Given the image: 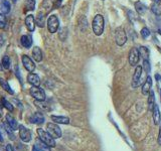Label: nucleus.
Instances as JSON below:
<instances>
[{
	"label": "nucleus",
	"mask_w": 161,
	"mask_h": 151,
	"mask_svg": "<svg viewBox=\"0 0 161 151\" xmlns=\"http://www.w3.org/2000/svg\"><path fill=\"white\" fill-rule=\"evenodd\" d=\"M5 129H6V132H7V134L9 135V137H10V139L11 140H14V135H13V133H12V129H11V127L9 126L7 123L5 124Z\"/></svg>",
	"instance_id": "72a5a7b5"
},
{
	"label": "nucleus",
	"mask_w": 161,
	"mask_h": 151,
	"mask_svg": "<svg viewBox=\"0 0 161 151\" xmlns=\"http://www.w3.org/2000/svg\"><path fill=\"white\" fill-rule=\"evenodd\" d=\"M25 8L27 11H32L35 8V0H25Z\"/></svg>",
	"instance_id": "a878e982"
},
{
	"label": "nucleus",
	"mask_w": 161,
	"mask_h": 151,
	"mask_svg": "<svg viewBox=\"0 0 161 151\" xmlns=\"http://www.w3.org/2000/svg\"><path fill=\"white\" fill-rule=\"evenodd\" d=\"M2 117V114H1V110H0V118Z\"/></svg>",
	"instance_id": "37998d69"
},
{
	"label": "nucleus",
	"mask_w": 161,
	"mask_h": 151,
	"mask_svg": "<svg viewBox=\"0 0 161 151\" xmlns=\"http://www.w3.org/2000/svg\"><path fill=\"white\" fill-rule=\"evenodd\" d=\"M0 86H1V88L4 91H6L7 93H9L10 95H13L14 92H13V90L11 89V87H10V85H9L7 82H6L4 79H1L0 78Z\"/></svg>",
	"instance_id": "5701e85b"
},
{
	"label": "nucleus",
	"mask_w": 161,
	"mask_h": 151,
	"mask_svg": "<svg viewBox=\"0 0 161 151\" xmlns=\"http://www.w3.org/2000/svg\"><path fill=\"white\" fill-rule=\"evenodd\" d=\"M6 123H7L9 126L11 127V129L13 131H15L17 129V127H18V124H17V121L15 120V119L12 117V116L10 115V114H7L6 115Z\"/></svg>",
	"instance_id": "6ab92c4d"
},
{
	"label": "nucleus",
	"mask_w": 161,
	"mask_h": 151,
	"mask_svg": "<svg viewBox=\"0 0 161 151\" xmlns=\"http://www.w3.org/2000/svg\"><path fill=\"white\" fill-rule=\"evenodd\" d=\"M30 95L36 101H45L46 98L45 91H43L42 88L36 87V86H32V88L30 89Z\"/></svg>",
	"instance_id": "423d86ee"
},
{
	"label": "nucleus",
	"mask_w": 161,
	"mask_h": 151,
	"mask_svg": "<svg viewBox=\"0 0 161 151\" xmlns=\"http://www.w3.org/2000/svg\"><path fill=\"white\" fill-rule=\"evenodd\" d=\"M35 24H36V21L34 19V16L33 15H27L26 18H25V25H26L27 29L29 31H33L34 28H35Z\"/></svg>",
	"instance_id": "ddd939ff"
},
{
	"label": "nucleus",
	"mask_w": 161,
	"mask_h": 151,
	"mask_svg": "<svg viewBox=\"0 0 161 151\" xmlns=\"http://www.w3.org/2000/svg\"><path fill=\"white\" fill-rule=\"evenodd\" d=\"M0 10H1V13L3 14H8L9 12H10L11 5L8 0H1V3H0Z\"/></svg>",
	"instance_id": "f3484780"
},
{
	"label": "nucleus",
	"mask_w": 161,
	"mask_h": 151,
	"mask_svg": "<svg viewBox=\"0 0 161 151\" xmlns=\"http://www.w3.org/2000/svg\"><path fill=\"white\" fill-rule=\"evenodd\" d=\"M143 69L145 70V72H146V73H150L151 68H150V64H149V61H148V59H144V62H143Z\"/></svg>",
	"instance_id": "f704fd0d"
},
{
	"label": "nucleus",
	"mask_w": 161,
	"mask_h": 151,
	"mask_svg": "<svg viewBox=\"0 0 161 151\" xmlns=\"http://www.w3.org/2000/svg\"><path fill=\"white\" fill-rule=\"evenodd\" d=\"M160 94H161V92H160Z\"/></svg>",
	"instance_id": "c03bdc74"
},
{
	"label": "nucleus",
	"mask_w": 161,
	"mask_h": 151,
	"mask_svg": "<svg viewBox=\"0 0 161 151\" xmlns=\"http://www.w3.org/2000/svg\"><path fill=\"white\" fill-rule=\"evenodd\" d=\"M135 7H136V10L139 14H142L146 11V6L142 4L141 2H136L135 3Z\"/></svg>",
	"instance_id": "bb28decb"
},
{
	"label": "nucleus",
	"mask_w": 161,
	"mask_h": 151,
	"mask_svg": "<svg viewBox=\"0 0 161 151\" xmlns=\"http://www.w3.org/2000/svg\"><path fill=\"white\" fill-rule=\"evenodd\" d=\"M32 58L34 59V61L36 62H42V52L39 46H35L32 49Z\"/></svg>",
	"instance_id": "aec40b11"
},
{
	"label": "nucleus",
	"mask_w": 161,
	"mask_h": 151,
	"mask_svg": "<svg viewBox=\"0 0 161 151\" xmlns=\"http://www.w3.org/2000/svg\"><path fill=\"white\" fill-rule=\"evenodd\" d=\"M151 87H152V79H151L150 76H148L146 78V81L144 82L143 86H142V94L144 96H148V94L151 91Z\"/></svg>",
	"instance_id": "f8f14e48"
},
{
	"label": "nucleus",
	"mask_w": 161,
	"mask_h": 151,
	"mask_svg": "<svg viewBox=\"0 0 161 151\" xmlns=\"http://www.w3.org/2000/svg\"><path fill=\"white\" fill-rule=\"evenodd\" d=\"M61 2H62V0H58V5L61 4Z\"/></svg>",
	"instance_id": "a19ab883"
},
{
	"label": "nucleus",
	"mask_w": 161,
	"mask_h": 151,
	"mask_svg": "<svg viewBox=\"0 0 161 151\" xmlns=\"http://www.w3.org/2000/svg\"><path fill=\"white\" fill-rule=\"evenodd\" d=\"M140 34H141V36L143 37V39H147V37H149L150 36V30H149V28L143 27L141 29V31H140Z\"/></svg>",
	"instance_id": "7c9ffc66"
},
{
	"label": "nucleus",
	"mask_w": 161,
	"mask_h": 151,
	"mask_svg": "<svg viewBox=\"0 0 161 151\" xmlns=\"http://www.w3.org/2000/svg\"><path fill=\"white\" fill-rule=\"evenodd\" d=\"M0 141H1V142L3 141V138H2V135H1V133H0Z\"/></svg>",
	"instance_id": "ea45409f"
},
{
	"label": "nucleus",
	"mask_w": 161,
	"mask_h": 151,
	"mask_svg": "<svg viewBox=\"0 0 161 151\" xmlns=\"http://www.w3.org/2000/svg\"><path fill=\"white\" fill-rule=\"evenodd\" d=\"M52 120L56 124H69V118L65 117V116H55L52 115Z\"/></svg>",
	"instance_id": "dca6fc26"
},
{
	"label": "nucleus",
	"mask_w": 161,
	"mask_h": 151,
	"mask_svg": "<svg viewBox=\"0 0 161 151\" xmlns=\"http://www.w3.org/2000/svg\"><path fill=\"white\" fill-rule=\"evenodd\" d=\"M37 134H39V138L42 141H43L45 144H47L49 147H55V138L52 137L49 134V132L45 131L43 129H37Z\"/></svg>",
	"instance_id": "f03ea898"
},
{
	"label": "nucleus",
	"mask_w": 161,
	"mask_h": 151,
	"mask_svg": "<svg viewBox=\"0 0 161 151\" xmlns=\"http://www.w3.org/2000/svg\"><path fill=\"white\" fill-rule=\"evenodd\" d=\"M148 100H147V103H148V110L149 111H152L153 108H154V105H155V97H154V93L152 91H150V93L148 94Z\"/></svg>",
	"instance_id": "4be33fe9"
},
{
	"label": "nucleus",
	"mask_w": 161,
	"mask_h": 151,
	"mask_svg": "<svg viewBox=\"0 0 161 151\" xmlns=\"http://www.w3.org/2000/svg\"><path fill=\"white\" fill-rule=\"evenodd\" d=\"M142 70H143V68L140 67V65H137V67L135 68L133 79H132V87H133V88L139 87V85H140V83H141Z\"/></svg>",
	"instance_id": "1a4fd4ad"
},
{
	"label": "nucleus",
	"mask_w": 161,
	"mask_h": 151,
	"mask_svg": "<svg viewBox=\"0 0 161 151\" xmlns=\"http://www.w3.org/2000/svg\"><path fill=\"white\" fill-rule=\"evenodd\" d=\"M139 52H140V55L143 56L144 59H148V55H149V52H148L147 48H144V46H141L139 48Z\"/></svg>",
	"instance_id": "c756f323"
},
{
	"label": "nucleus",
	"mask_w": 161,
	"mask_h": 151,
	"mask_svg": "<svg viewBox=\"0 0 161 151\" xmlns=\"http://www.w3.org/2000/svg\"><path fill=\"white\" fill-rule=\"evenodd\" d=\"M46 131L49 132V134L55 139L62 137V129L59 128V126L56 123H47L46 125Z\"/></svg>",
	"instance_id": "7ed1b4c3"
},
{
	"label": "nucleus",
	"mask_w": 161,
	"mask_h": 151,
	"mask_svg": "<svg viewBox=\"0 0 161 151\" xmlns=\"http://www.w3.org/2000/svg\"><path fill=\"white\" fill-rule=\"evenodd\" d=\"M155 77H156V79H157V80H159V81L161 80V77H160V76H159V75H156V76H155Z\"/></svg>",
	"instance_id": "58836bf2"
},
{
	"label": "nucleus",
	"mask_w": 161,
	"mask_h": 151,
	"mask_svg": "<svg viewBox=\"0 0 161 151\" xmlns=\"http://www.w3.org/2000/svg\"><path fill=\"white\" fill-rule=\"evenodd\" d=\"M32 151H42V150H40L36 145H34V146L32 147Z\"/></svg>",
	"instance_id": "4c0bfd02"
},
{
	"label": "nucleus",
	"mask_w": 161,
	"mask_h": 151,
	"mask_svg": "<svg viewBox=\"0 0 161 151\" xmlns=\"http://www.w3.org/2000/svg\"><path fill=\"white\" fill-rule=\"evenodd\" d=\"M35 21H36V24L39 25V27L45 26V14H43L42 12H39V13L37 14Z\"/></svg>",
	"instance_id": "b1692460"
},
{
	"label": "nucleus",
	"mask_w": 161,
	"mask_h": 151,
	"mask_svg": "<svg viewBox=\"0 0 161 151\" xmlns=\"http://www.w3.org/2000/svg\"><path fill=\"white\" fill-rule=\"evenodd\" d=\"M20 42L24 48L29 49L32 45V39H31L30 35H22L20 39Z\"/></svg>",
	"instance_id": "412c9836"
},
{
	"label": "nucleus",
	"mask_w": 161,
	"mask_h": 151,
	"mask_svg": "<svg viewBox=\"0 0 161 151\" xmlns=\"http://www.w3.org/2000/svg\"><path fill=\"white\" fill-rule=\"evenodd\" d=\"M35 145L39 147V148L42 150V151H50V147L47 145V144H45L43 141H42L40 139L37 140V142Z\"/></svg>",
	"instance_id": "393cba45"
},
{
	"label": "nucleus",
	"mask_w": 161,
	"mask_h": 151,
	"mask_svg": "<svg viewBox=\"0 0 161 151\" xmlns=\"http://www.w3.org/2000/svg\"><path fill=\"white\" fill-rule=\"evenodd\" d=\"M6 16L5 14L3 13H0V29H3V28H5L6 26Z\"/></svg>",
	"instance_id": "2f4dec72"
},
{
	"label": "nucleus",
	"mask_w": 161,
	"mask_h": 151,
	"mask_svg": "<svg viewBox=\"0 0 161 151\" xmlns=\"http://www.w3.org/2000/svg\"><path fill=\"white\" fill-rule=\"evenodd\" d=\"M152 116H153V122L155 125H159L160 122H161V114H160V111H159V107L157 104L154 105V108L152 110Z\"/></svg>",
	"instance_id": "2eb2a0df"
},
{
	"label": "nucleus",
	"mask_w": 161,
	"mask_h": 151,
	"mask_svg": "<svg viewBox=\"0 0 161 151\" xmlns=\"http://www.w3.org/2000/svg\"><path fill=\"white\" fill-rule=\"evenodd\" d=\"M2 67L5 69V70H8L9 68H10V59H9V56L5 55L3 56L2 59Z\"/></svg>",
	"instance_id": "c85d7f7f"
},
{
	"label": "nucleus",
	"mask_w": 161,
	"mask_h": 151,
	"mask_svg": "<svg viewBox=\"0 0 161 151\" xmlns=\"http://www.w3.org/2000/svg\"><path fill=\"white\" fill-rule=\"evenodd\" d=\"M29 122L32 124H42L45 122V116L42 115V113L40 112H35L29 117Z\"/></svg>",
	"instance_id": "9b49d317"
},
{
	"label": "nucleus",
	"mask_w": 161,
	"mask_h": 151,
	"mask_svg": "<svg viewBox=\"0 0 161 151\" xmlns=\"http://www.w3.org/2000/svg\"><path fill=\"white\" fill-rule=\"evenodd\" d=\"M11 1L13 2V3H16V2H17V0H11Z\"/></svg>",
	"instance_id": "79ce46f5"
},
{
	"label": "nucleus",
	"mask_w": 161,
	"mask_h": 151,
	"mask_svg": "<svg viewBox=\"0 0 161 151\" xmlns=\"http://www.w3.org/2000/svg\"><path fill=\"white\" fill-rule=\"evenodd\" d=\"M92 28L94 33L97 36L102 35L103 31H104V17L101 14H97L94 17L93 22H92Z\"/></svg>",
	"instance_id": "f257e3e1"
},
{
	"label": "nucleus",
	"mask_w": 161,
	"mask_h": 151,
	"mask_svg": "<svg viewBox=\"0 0 161 151\" xmlns=\"http://www.w3.org/2000/svg\"><path fill=\"white\" fill-rule=\"evenodd\" d=\"M1 102H2V105H3V107H4L5 109H7L9 112H13V106L11 105L10 102H8V101L6 100L5 98H2Z\"/></svg>",
	"instance_id": "cd10ccee"
},
{
	"label": "nucleus",
	"mask_w": 161,
	"mask_h": 151,
	"mask_svg": "<svg viewBox=\"0 0 161 151\" xmlns=\"http://www.w3.org/2000/svg\"><path fill=\"white\" fill-rule=\"evenodd\" d=\"M35 105L39 107V108L42 109V110H47L49 109V106L45 103V101H36L35 100Z\"/></svg>",
	"instance_id": "473e14b6"
},
{
	"label": "nucleus",
	"mask_w": 161,
	"mask_h": 151,
	"mask_svg": "<svg viewBox=\"0 0 161 151\" xmlns=\"http://www.w3.org/2000/svg\"><path fill=\"white\" fill-rule=\"evenodd\" d=\"M59 21L56 15H50L47 19V29L50 33H55L59 29Z\"/></svg>",
	"instance_id": "39448f33"
},
{
	"label": "nucleus",
	"mask_w": 161,
	"mask_h": 151,
	"mask_svg": "<svg viewBox=\"0 0 161 151\" xmlns=\"http://www.w3.org/2000/svg\"><path fill=\"white\" fill-rule=\"evenodd\" d=\"M151 10L157 16L161 15V0H155L151 5Z\"/></svg>",
	"instance_id": "a211bd4d"
},
{
	"label": "nucleus",
	"mask_w": 161,
	"mask_h": 151,
	"mask_svg": "<svg viewBox=\"0 0 161 151\" xmlns=\"http://www.w3.org/2000/svg\"><path fill=\"white\" fill-rule=\"evenodd\" d=\"M140 56L141 55L138 49L136 48L131 49V50L129 52V64L131 65V67H137Z\"/></svg>",
	"instance_id": "0eeeda50"
},
{
	"label": "nucleus",
	"mask_w": 161,
	"mask_h": 151,
	"mask_svg": "<svg viewBox=\"0 0 161 151\" xmlns=\"http://www.w3.org/2000/svg\"><path fill=\"white\" fill-rule=\"evenodd\" d=\"M21 61H22V64H23V67L25 68V70L28 71L29 73H33L34 70H35V64L33 62L32 59L28 55H23L22 58H21Z\"/></svg>",
	"instance_id": "6e6552de"
},
{
	"label": "nucleus",
	"mask_w": 161,
	"mask_h": 151,
	"mask_svg": "<svg viewBox=\"0 0 161 151\" xmlns=\"http://www.w3.org/2000/svg\"><path fill=\"white\" fill-rule=\"evenodd\" d=\"M27 82L29 83L30 85H32V86H36L39 87L40 85V78L39 75L36 74H33V73H30L29 75L27 76Z\"/></svg>",
	"instance_id": "4468645a"
},
{
	"label": "nucleus",
	"mask_w": 161,
	"mask_h": 151,
	"mask_svg": "<svg viewBox=\"0 0 161 151\" xmlns=\"http://www.w3.org/2000/svg\"><path fill=\"white\" fill-rule=\"evenodd\" d=\"M19 137L23 142L27 143L31 140V132L29 131V129H27L26 127H24L23 125L19 126Z\"/></svg>",
	"instance_id": "9d476101"
},
{
	"label": "nucleus",
	"mask_w": 161,
	"mask_h": 151,
	"mask_svg": "<svg viewBox=\"0 0 161 151\" xmlns=\"http://www.w3.org/2000/svg\"><path fill=\"white\" fill-rule=\"evenodd\" d=\"M5 151H14V150H13V148H12V146L10 145V144H8V145H6Z\"/></svg>",
	"instance_id": "e433bc0d"
},
{
	"label": "nucleus",
	"mask_w": 161,
	"mask_h": 151,
	"mask_svg": "<svg viewBox=\"0 0 161 151\" xmlns=\"http://www.w3.org/2000/svg\"><path fill=\"white\" fill-rule=\"evenodd\" d=\"M157 141H158V144L159 145H161V126L159 127V133H158V139H157Z\"/></svg>",
	"instance_id": "c9c22d12"
},
{
	"label": "nucleus",
	"mask_w": 161,
	"mask_h": 151,
	"mask_svg": "<svg viewBox=\"0 0 161 151\" xmlns=\"http://www.w3.org/2000/svg\"><path fill=\"white\" fill-rule=\"evenodd\" d=\"M115 40H116V43L119 46H122V45H125L126 42H127V35H126L124 28H122V27L116 28V30H115Z\"/></svg>",
	"instance_id": "20e7f679"
}]
</instances>
